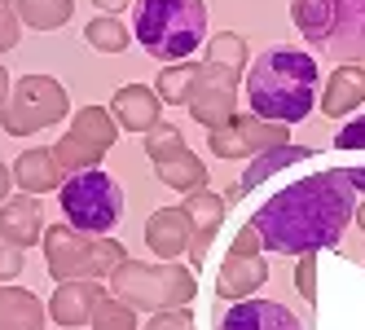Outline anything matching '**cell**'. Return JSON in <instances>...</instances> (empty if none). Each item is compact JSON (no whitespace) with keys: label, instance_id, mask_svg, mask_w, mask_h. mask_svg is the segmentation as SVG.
Here are the masks:
<instances>
[{"label":"cell","instance_id":"1","mask_svg":"<svg viewBox=\"0 0 365 330\" xmlns=\"http://www.w3.org/2000/svg\"><path fill=\"white\" fill-rule=\"evenodd\" d=\"M356 220V190L348 185L344 167H326L299 176L277 190L259 212L247 220L259 234V247L273 256H308L344 242V230Z\"/></svg>","mask_w":365,"mask_h":330},{"label":"cell","instance_id":"2","mask_svg":"<svg viewBox=\"0 0 365 330\" xmlns=\"http://www.w3.org/2000/svg\"><path fill=\"white\" fill-rule=\"evenodd\" d=\"M242 84H247L251 115L291 128V123L308 119L312 106H317L322 71H317V58L312 53L291 48V44H277V48H264V53L247 66Z\"/></svg>","mask_w":365,"mask_h":330},{"label":"cell","instance_id":"3","mask_svg":"<svg viewBox=\"0 0 365 330\" xmlns=\"http://www.w3.org/2000/svg\"><path fill=\"white\" fill-rule=\"evenodd\" d=\"M133 36L150 58L190 62L207 40V0H133Z\"/></svg>","mask_w":365,"mask_h":330},{"label":"cell","instance_id":"4","mask_svg":"<svg viewBox=\"0 0 365 330\" xmlns=\"http://www.w3.org/2000/svg\"><path fill=\"white\" fill-rule=\"evenodd\" d=\"M291 22L339 66H365V0H291Z\"/></svg>","mask_w":365,"mask_h":330},{"label":"cell","instance_id":"5","mask_svg":"<svg viewBox=\"0 0 365 330\" xmlns=\"http://www.w3.org/2000/svg\"><path fill=\"white\" fill-rule=\"evenodd\" d=\"M110 295L123 299L137 313H163V309H190V299L198 295V277L194 269L163 260V264H145V260H123L110 273Z\"/></svg>","mask_w":365,"mask_h":330},{"label":"cell","instance_id":"6","mask_svg":"<svg viewBox=\"0 0 365 330\" xmlns=\"http://www.w3.org/2000/svg\"><path fill=\"white\" fill-rule=\"evenodd\" d=\"M40 247H44V269L58 282H101L128 260L123 242H115L110 234L97 238L71 230V225H48Z\"/></svg>","mask_w":365,"mask_h":330},{"label":"cell","instance_id":"7","mask_svg":"<svg viewBox=\"0 0 365 330\" xmlns=\"http://www.w3.org/2000/svg\"><path fill=\"white\" fill-rule=\"evenodd\" d=\"M58 207H62L71 230L106 238L119 225V216H123V194L115 185V176H106L101 167H88V172H75V176L62 181Z\"/></svg>","mask_w":365,"mask_h":330},{"label":"cell","instance_id":"8","mask_svg":"<svg viewBox=\"0 0 365 330\" xmlns=\"http://www.w3.org/2000/svg\"><path fill=\"white\" fill-rule=\"evenodd\" d=\"M66 110H71V97L53 75H22L9 88V101L0 106V128L9 137H31L62 123Z\"/></svg>","mask_w":365,"mask_h":330},{"label":"cell","instance_id":"9","mask_svg":"<svg viewBox=\"0 0 365 330\" xmlns=\"http://www.w3.org/2000/svg\"><path fill=\"white\" fill-rule=\"evenodd\" d=\"M115 137H119V123H115L110 106H84L80 115L71 119L66 137L53 145V159H58L62 181H66V176H75V172L101 167V159L110 155Z\"/></svg>","mask_w":365,"mask_h":330},{"label":"cell","instance_id":"10","mask_svg":"<svg viewBox=\"0 0 365 330\" xmlns=\"http://www.w3.org/2000/svg\"><path fill=\"white\" fill-rule=\"evenodd\" d=\"M238 84H242V75L238 71H229L220 62H198L194 71V93H190V115L202 123L207 133H216L225 128V123L238 115Z\"/></svg>","mask_w":365,"mask_h":330},{"label":"cell","instance_id":"11","mask_svg":"<svg viewBox=\"0 0 365 330\" xmlns=\"http://www.w3.org/2000/svg\"><path fill=\"white\" fill-rule=\"evenodd\" d=\"M291 141V128L286 123H273V119H259V115H233L225 128L216 133H207V145H212V155L220 159H255V155H264V150H277Z\"/></svg>","mask_w":365,"mask_h":330},{"label":"cell","instance_id":"12","mask_svg":"<svg viewBox=\"0 0 365 330\" xmlns=\"http://www.w3.org/2000/svg\"><path fill=\"white\" fill-rule=\"evenodd\" d=\"M216 330H304V321L277 299H238L220 313Z\"/></svg>","mask_w":365,"mask_h":330},{"label":"cell","instance_id":"13","mask_svg":"<svg viewBox=\"0 0 365 330\" xmlns=\"http://www.w3.org/2000/svg\"><path fill=\"white\" fill-rule=\"evenodd\" d=\"M0 242H9L18 251L44 242V207H40V198L18 194V198L0 202Z\"/></svg>","mask_w":365,"mask_h":330},{"label":"cell","instance_id":"14","mask_svg":"<svg viewBox=\"0 0 365 330\" xmlns=\"http://www.w3.org/2000/svg\"><path fill=\"white\" fill-rule=\"evenodd\" d=\"M110 115L123 133H150L154 123H163V97L154 93L150 84H123L110 101Z\"/></svg>","mask_w":365,"mask_h":330},{"label":"cell","instance_id":"15","mask_svg":"<svg viewBox=\"0 0 365 330\" xmlns=\"http://www.w3.org/2000/svg\"><path fill=\"white\" fill-rule=\"evenodd\" d=\"M145 247L159 260H176L194 247V225L185 216V207H159L145 220Z\"/></svg>","mask_w":365,"mask_h":330},{"label":"cell","instance_id":"16","mask_svg":"<svg viewBox=\"0 0 365 330\" xmlns=\"http://www.w3.org/2000/svg\"><path fill=\"white\" fill-rule=\"evenodd\" d=\"M110 291L101 282H58V291L48 295V317L58 326H84L101 309V299Z\"/></svg>","mask_w":365,"mask_h":330},{"label":"cell","instance_id":"17","mask_svg":"<svg viewBox=\"0 0 365 330\" xmlns=\"http://www.w3.org/2000/svg\"><path fill=\"white\" fill-rule=\"evenodd\" d=\"M185 216H190V225H194V247H190V260H194V264H202V256H207V247H212L216 230H220L225 216H229V198H220L216 190L185 194Z\"/></svg>","mask_w":365,"mask_h":330},{"label":"cell","instance_id":"18","mask_svg":"<svg viewBox=\"0 0 365 330\" xmlns=\"http://www.w3.org/2000/svg\"><path fill=\"white\" fill-rule=\"evenodd\" d=\"M264 282H269V260L264 256H238V251H229L220 273H216V295L238 304V299H251Z\"/></svg>","mask_w":365,"mask_h":330},{"label":"cell","instance_id":"19","mask_svg":"<svg viewBox=\"0 0 365 330\" xmlns=\"http://www.w3.org/2000/svg\"><path fill=\"white\" fill-rule=\"evenodd\" d=\"M317 150L312 145H295V141H286V145H277V150H264V155H255L251 163H247V172H242V181L238 185H229V202H238L242 194H251L255 185H264L273 172H282V167H295V163H304V159H312Z\"/></svg>","mask_w":365,"mask_h":330},{"label":"cell","instance_id":"20","mask_svg":"<svg viewBox=\"0 0 365 330\" xmlns=\"http://www.w3.org/2000/svg\"><path fill=\"white\" fill-rule=\"evenodd\" d=\"M356 106H365V66H334L330 84L322 88V115L348 119Z\"/></svg>","mask_w":365,"mask_h":330},{"label":"cell","instance_id":"21","mask_svg":"<svg viewBox=\"0 0 365 330\" xmlns=\"http://www.w3.org/2000/svg\"><path fill=\"white\" fill-rule=\"evenodd\" d=\"M14 185L18 190H27L31 198L48 194V190H62V172H58V159H53V150H22V155L14 159Z\"/></svg>","mask_w":365,"mask_h":330},{"label":"cell","instance_id":"22","mask_svg":"<svg viewBox=\"0 0 365 330\" xmlns=\"http://www.w3.org/2000/svg\"><path fill=\"white\" fill-rule=\"evenodd\" d=\"M154 176H159L168 190H180V194H198V190H207V163L194 155L190 145L172 150L168 159H154Z\"/></svg>","mask_w":365,"mask_h":330},{"label":"cell","instance_id":"23","mask_svg":"<svg viewBox=\"0 0 365 330\" xmlns=\"http://www.w3.org/2000/svg\"><path fill=\"white\" fill-rule=\"evenodd\" d=\"M0 330H44V304L27 287L0 282Z\"/></svg>","mask_w":365,"mask_h":330},{"label":"cell","instance_id":"24","mask_svg":"<svg viewBox=\"0 0 365 330\" xmlns=\"http://www.w3.org/2000/svg\"><path fill=\"white\" fill-rule=\"evenodd\" d=\"M14 9L22 18V27H36V31H58L71 22L75 14V0H14Z\"/></svg>","mask_w":365,"mask_h":330},{"label":"cell","instance_id":"25","mask_svg":"<svg viewBox=\"0 0 365 330\" xmlns=\"http://www.w3.org/2000/svg\"><path fill=\"white\" fill-rule=\"evenodd\" d=\"M84 40L97 48V53H123L128 48V40H133V31L123 27L119 18H110V14H97L88 27H84Z\"/></svg>","mask_w":365,"mask_h":330},{"label":"cell","instance_id":"26","mask_svg":"<svg viewBox=\"0 0 365 330\" xmlns=\"http://www.w3.org/2000/svg\"><path fill=\"white\" fill-rule=\"evenodd\" d=\"M194 71H198L194 62H172V66H163V75L154 80V84H159L154 93L163 97V106H185L190 93H194Z\"/></svg>","mask_w":365,"mask_h":330},{"label":"cell","instance_id":"27","mask_svg":"<svg viewBox=\"0 0 365 330\" xmlns=\"http://www.w3.org/2000/svg\"><path fill=\"white\" fill-rule=\"evenodd\" d=\"M207 62H220V66H229V71L247 75V66H251V48H247V40H242L238 31H220V36L207 40Z\"/></svg>","mask_w":365,"mask_h":330},{"label":"cell","instance_id":"28","mask_svg":"<svg viewBox=\"0 0 365 330\" xmlns=\"http://www.w3.org/2000/svg\"><path fill=\"white\" fill-rule=\"evenodd\" d=\"M88 326H93V330H141V326H137V309H128V304L115 299V295L101 299V309L93 313Z\"/></svg>","mask_w":365,"mask_h":330},{"label":"cell","instance_id":"29","mask_svg":"<svg viewBox=\"0 0 365 330\" xmlns=\"http://www.w3.org/2000/svg\"><path fill=\"white\" fill-rule=\"evenodd\" d=\"M295 287L308 304H317V251L308 256H295Z\"/></svg>","mask_w":365,"mask_h":330},{"label":"cell","instance_id":"30","mask_svg":"<svg viewBox=\"0 0 365 330\" xmlns=\"http://www.w3.org/2000/svg\"><path fill=\"white\" fill-rule=\"evenodd\" d=\"M18 36H22V18L14 9V0H0V53L18 48Z\"/></svg>","mask_w":365,"mask_h":330},{"label":"cell","instance_id":"31","mask_svg":"<svg viewBox=\"0 0 365 330\" xmlns=\"http://www.w3.org/2000/svg\"><path fill=\"white\" fill-rule=\"evenodd\" d=\"M141 330H194V317L190 309H163V313H150Z\"/></svg>","mask_w":365,"mask_h":330},{"label":"cell","instance_id":"32","mask_svg":"<svg viewBox=\"0 0 365 330\" xmlns=\"http://www.w3.org/2000/svg\"><path fill=\"white\" fill-rule=\"evenodd\" d=\"M334 145L339 150H365V115L361 119H348L344 128L334 133Z\"/></svg>","mask_w":365,"mask_h":330},{"label":"cell","instance_id":"33","mask_svg":"<svg viewBox=\"0 0 365 330\" xmlns=\"http://www.w3.org/2000/svg\"><path fill=\"white\" fill-rule=\"evenodd\" d=\"M22 251L18 247H9V242H0V282H14V277L22 273Z\"/></svg>","mask_w":365,"mask_h":330},{"label":"cell","instance_id":"34","mask_svg":"<svg viewBox=\"0 0 365 330\" xmlns=\"http://www.w3.org/2000/svg\"><path fill=\"white\" fill-rule=\"evenodd\" d=\"M229 251H238V256H259V234L247 225V230H242L238 238H233V247H229Z\"/></svg>","mask_w":365,"mask_h":330},{"label":"cell","instance_id":"35","mask_svg":"<svg viewBox=\"0 0 365 330\" xmlns=\"http://www.w3.org/2000/svg\"><path fill=\"white\" fill-rule=\"evenodd\" d=\"M93 5H97L101 14H110V18H119V14H123L128 5H133V0H93Z\"/></svg>","mask_w":365,"mask_h":330},{"label":"cell","instance_id":"36","mask_svg":"<svg viewBox=\"0 0 365 330\" xmlns=\"http://www.w3.org/2000/svg\"><path fill=\"white\" fill-rule=\"evenodd\" d=\"M9 185H14V172H9L5 163H0V202H5V198H9Z\"/></svg>","mask_w":365,"mask_h":330},{"label":"cell","instance_id":"37","mask_svg":"<svg viewBox=\"0 0 365 330\" xmlns=\"http://www.w3.org/2000/svg\"><path fill=\"white\" fill-rule=\"evenodd\" d=\"M348 172V185L352 190H365V167H344Z\"/></svg>","mask_w":365,"mask_h":330},{"label":"cell","instance_id":"38","mask_svg":"<svg viewBox=\"0 0 365 330\" xmlns=\"http://www.w3.org/2000/svg\"><path fill=\"white\" fill-rule=\"evenodd\" d=\"M9 88H14V84H9V71L0 66V106H5V101H9Z\"/></svg>","mask_w":365,"mask_h":330},{"label":"cell","instance_id":"39","mask_svg":"<svg viewBox=\"0 0 365 330\" xmlns=\"http://www.w3.org/2000/svg\"><path fill=\"white\" fill-rule=\"evenodd\" d=\"M352 225H356V230H365V202H356V220Z\"/></svg>","mask_w":365,"mask_h":330}]
</instances>
